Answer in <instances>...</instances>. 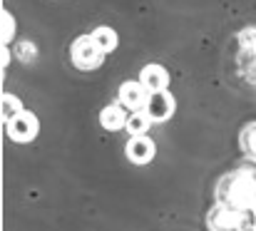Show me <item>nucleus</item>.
<instances>
[{
	"label": "nucleus",
	"instance_id": "2eb2a0df",
	"mask_svg": "<svg viewBox=\"0 0 256 231\" xmlns=\"http://www.w3.org/2000/svg\"><path fill=\"white\" fill-rule=\"evenodd\" d=\"M239 42H242L244 50L256 52V28H244V30L239 32Z\"/></svg>",
	"mask_w": 256,
	"mask_h": 231
},
{
	"label": "nucleus",
	"instance_id": "9d476101",
	"mask_svg": "<svg viewBox=\"0 0 256 231\" xmlns=\"http://www.w3.org/2000/svg\"><path fill=\"white\" fill-rule=\"evenodd\" d=\"M152 124H154V122H152V117H150L147 110H134V112H130V117H127L124 132H127L130 137H134V134H147Z\"/></svg>",
	"mask_w": 256,
	"mask_h": 231
},
{
	"label": "nucleus",
	"instance_id": "f257e3e1",
	"mask_svg": "<svg viewBox=\"0 0 256 231\" xmlns=\"http://www.w3.org/2000/svg\"><path fill=\"white\" fill-rule=\"evenodd\" d=\"M216 202L232 204L242 212H256V176L246 169L226 174L216 186Z\"/></svg>",
	"mask_w": 256,
	"mask_h": 231
},
{
	"label": "nucleus",
	"instance_id": "1a4fd4ad",
	"mask_svg": "<svg viewBox=\"0 0 256 231\" xmlns=\"http://www.w3.org/2000/svg\"><path fill=\"white\" fill-rule=\"evenodd\" d=\"M140 80L144 82V87L150 92H157V90H167L170 87V72H167V68H162L157 62L144 65L142 72H140Z\"/></svg>",
	"mask_w": 256,
	"mask_h": 231
},
{
	"label": "nucleus",
	"instance_id": "7ed1b4c3",
	"mask_svg": "<svg viewBox=\"0 0 256 231\" xmlns=\"http://www.w3.org/2000/svg\"><path fill=\"white\" fill-rule=\"evenodd\" d=\"M209 229H249V212H242L232 204L216 202L206 216Z\"/></svg>",
	"mask_w": 256,
	"mask_h": 231
},
{
	"label": "nucleus",
	"instance_id": "4468645a",
	"mask_svg": "<svg viewBox=\"0 0 256 231\" xmlns=\"http://www.w3.org/2000/svg\"><path fill=\"white\" fill-rule=\"evenodd\" d=\"M12 38H15V20L8 10H2V45H10Z\"/></svg>",
	"mask_w": 256,
	"mask_h": 231
},
{
	"label": "nucleus",
	"instance_id": "f8f14e48",
	"mask_svg": "<svg viewBox=\"0 0 256 231\" xmlns=\"http://www.w3.org/2000/svg\"><path fill=\"white\" fill-rule=\"evenodd\" d=\"M25 107H22V102H20V97H15V94H10V92H5L2 94V100H0V112H2V122H8V120H12L15 114H20Z\"/></svg>",
	"mask_w": 256,
	"mask_h": 231
},
{
	"label": "nucleus",
	"instance_id": "9b49d317",
	"mask_svg": "<svg viewBox=\"0 0 256 231\" xmlns=\"http://www.w3.org/2000/svg\"><path fill=\"white\" fill-rule=\"evenodd\" d=\"M92 38H94V42L110 55V52H114V48L120 45V38H117V32L112 30V28H107V25H100V28H94L92 30Z\"/></svg>",
	"mask_w": 256,
	"mask_h": 231
},
{
	"label": "nucleus",
	"instance_id": "0eeeda50",
	"mask_svg": "<svg viewBox=\"0 0 256 231\" xmlns=\"http://www.w3.org/2000/svg\"><path fill=\"white\" fill-rule=\"evenodd\" d=\"M124 154L132 164H150L157 154V144L147 137V134H134L127 140L124 144Z\"/></svg>",
	"mask_w": 256,
	"mask_h": 231
},
{
	"label": "nucleus",
	"instance_id": "39448f33",
	"mask_svg": "<svg viewBox=\"0 0 256 231\" xmlns=\"http://www.w3.org/2000/svg\"><path fill=\"white\" fill-rule=\"evenodd\" d=\"M147 100H150V90L144 87L142 80H127L120 84V102L134 112V110H144L147 107Z\"/></svg>",
	"mask_w": 256,
	"mask_h": 231
},
{
	"label": "nucleus",
	"instance_id": "dca6fc26",
	"mask_svg": "<svg viewBox=\"0 0 256 231\" xmlns=\"http://www.w3.org/2000/svg\"><path fill=\"white\" fill-rule=\"evenodd\" d=\"M8 62H10V48H8V45H2V70L8 68Z\"/></svg>",
	"mask_w": 256,
	"mask_h": 231
},
{
	"label": "nucleus",
	"instance_id": "6e6552de",
	"mask_svg": "<svg viewBox=\"0 0 256 231\" xmlns=\"http://www.w3.org/2000/svg\"><path fill=\"white\" fill-rule=\"evenodd\" d=\"M127 117H130V110L117 100V102L107 104V107L100 112V124H102L107 132H120V130H124Z\"/></svg>",
	"mask_w": 256,
	"mask_h": 231
},
{
	"label": "nucleus",
	"instance_id": "f03ea898",
	"mask_svg": "<svg viewBox=\"0 0 256 231\" xmlns=\"http://www.w3.org/2000/svg\"><path fill=\"white\" fill-rule=\"evenodd\" d=\"M104 55H107V52L94 42L92 32L80 35V38L72 42V48H70V60H72V65H75L78 70H97V68L102 65Z\"/></svg>",
	"mask_w": 256,
	"mask_h": 231
},
{
	"label": "nucleus",
	"instance_id": "423d86ee",
	"mask_svg": "<svg viewBox=\"0 0 256 231\" xmlns=\"http://www.w3.org/2000/svg\"><path fill=\"white\" fill-rule=\"evenodd\" d=\"M152 117V122H167L174 110H176V102H174V94L170 90H157V92H150V100H147V107H144Z\"/></svg>",
	"mask_w": 256,
	"mask_h": 231
},
{
	"label": "nucleus",
	"instance_id": "20e7f679",
	"mask_svg": "<svg viewBox=\"0 0 256 231\" xmlns=\"http://www.w3.org/2000/svg\"><path fill=\"white\" fill-rule=\"evenodd\" d=\"M5 132H8V137L12 140V142H32L35 137H38V132H40V122H38V117L32 114V112H28V110H22L20 114H15L12 120H8L5 122Z\"/></svg>",
	"mask_w": 256,
	"mask_h": 231
},
{
	"label": "nucleus",
	"instance_id": "ddd939ff",
	"mask_svg": "<svg viewBox=\"0 0 256 231\" xmlns=\"http://www.w3.org/2000/svg\"><path fill=\"white\" fill-rule=\"evenodd\" d=\"M242 150L256 159V122L244 127V132H242Z\"/></svg>",
	"mask_w": 256,
	"mask_h": 231
}]
</instances>
